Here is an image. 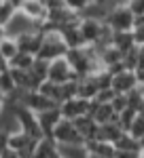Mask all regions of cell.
I'll use <instances>...</instances> for the list:
<instances>
[{
  "label": "cell",
  "mask_w": 144,
  "mask_h": 158,
  "mask_svg": "<svg viewBox=\"0 0 144 158\" xmlns=\"http://www.w3.org/2000/svg\"><path fill=\"white\" fill-rule=\"evenodd\" d=\"M127 103H129V108L136 110V112H140L144 106V89L142 86H138V89H133L132 93H127Z\"/></svg>",
  "instance_id": "obj_27"
},
{
  "label": "cell",
  "mask_w": 144,
  "mask_h": 158,
  "mask_svg": "<svg viewBox=\"0 0 144 158\" xmlns=\"http://www.w3.org/2000/svg\"><path fill=\"white\" fill-rule=\"evenodd\" d=\"M79 30H81V36L85 40V47H93L104 32V23L96 21V19H81Z\"/></svg>",
  "instance_id": "obj_11"
},
{
  "label": "cell",
  "mask_w": 144,
  "mask_h": 158,
  "mask_svg": "<svg viewBox=\"0 0 144 158\" xmlns=\"http://www.w3.org/2000/svg\"><path fill=\"white\" fill-rule=\"evenodd\" d=\"M4 97H7V95H4V93L0 91V116L4 114Z\"/></svg>",
  "instance_id": "obj_46"
},
{
  "label": "cell",
  "mask_w": 144,
  "mask_h": 158,
  "mask_svg": "<svg viewBox=\"0 0 144 158\" xmlns=\"http://www.w3.org/2000/svg\"><path fill=\"white\" fill-rule=\"evenodd\" d=\"M64 2H66V9L72 11V13H76V15H81V13L91 4L89 0H64Z\"/></svg>",
  "instance_id": "obj_35"
},
{
  "label": "cell",
  "mask_w": 144,
  "mask_h": 158,
  "mask_svg": "<svg viewBox=\"0 0 144 158\" xmlns=\"http://www.w3.org/2000/svg\"><path fill=\"white\" fill-rule=\"evenodd\" d=\"M19 11L24 13L25 17H30L34 23L43 25L45 21H47V6H45V2L43 0H24V4H21V9Z\"/></svg>",
  "instance_id": "obj_12"
},
{
  "label": "cell",
  "mask_w": 144,
  "mask_h": 158,
  "mask_svg": "<svg viewBox=\"0 0 144 158\" xmlns=\"http://www.w3.org/2000/svg\"><path fill=\"white\" fill-rule=\"evenodd\" d=\"M136 116H138V112H136V110H132V108H127L125 112H121V114H119L117 124H119L121 129L127 133V131H129V127L133 124V120H136Z\"/></svg>",
  "instance_id": "obj_28"
},
{
  "label": "cell",
  "mask_w": 144,
  "mask_h": 158,
  "mask_svg": "<svg viewBox=\"0 0 144 158\" xmlns=\"http://www.w3.org/2000/svg\"><path fill=\"white\" fill-rule=\"evenodd\" d=\"M15 89H17V85H15V80H13L11 70H7V72L0 74V91H2L4 95H9V93H13Z\"/></svg>",
  "instance_id": "obj_31"
},
{
  "label": "cell",
  "mask_w": 144,
  "mask_h": 158,
  "mask_svg": "<svg viewBox=\"0 0 144 158\" xmlns=\"http://www.w3.org/2000/svg\"><path fill=\"white\" fill-rule=\"evenodd\" d=\"M140 143H142V148H144V139H142V141H140Z\"/></svg>",
  "instance_id": "obj_53"
},
{
  "label": "cell",
  "mask_w": 144,
  "mask_h": 158,
  "mask_svg": "<svg viewBox=\"0 0 144 158\" xmlns=\"http://www.w3.org/2000/svg\"><path fill=\"white\" fill-rule=\"evenodd\" d=\"M7 38V30H4V25H0V42Z\"/></svg>",
  "instance_id": "obj_48"
},
{
  "label": "cell",
  "mask_w": 144,
  "mask_h": 158,
  "mask_svg": "<svg viewBox=\"0 0 144 158\" xmlns=\"http://www.w3.org/2000/svg\"><path fill=\"white\" fill-rule=\"evenodd\" d=\"M7 70H9V61L0 55V72H7Z\"/></svg>",
  "instance_id": "obj_45"
},
{
  "label": "cell",
  "mask_w": 144,
  "mask_h": 158,
  "mask_svg": "<svg viewBox=\"0 0 144 158\" xmlns=\"http://www.w3.org/2000/svg\"><path fill=\"white\" fill-rule=\"evenodd\" d=\"M127 6L132 9V13L136 15V17H142L144 15V0H129Z\"/></svg>",
  "instance_id": "obj_38"
},
{
  "label": "cell",
  "mask_w": 144,
  "mask_h": 158,
  "mask_svg": "<svg viewBox=\"0 0 144 158\" xmlns=\"http://www.w3.org/2000/svg\"><path fill=\"white\" fill-rule=\"evenodd\" d=\"M117 97V93L112 91V89H106V91H100L97 93V97L93 99L96 103H112V99Z\"/></svg>",
  "instance_id": "obj_37"
},
{
  "label": "cell",
  "mask_w": 144,
  "mask_h": 158,
  "mask_svg": "<svg viewBox=\"0 0 144 158\" xmlns=\"http://www.w3.org/2000/svg\"><path fill=\"white\" fill-rule=\"evenodd\" d=\"M7 2H11V4L15 6V9H17V11H19V9H21V4H24V0H7Z\"/></svg>",
  "instance_id": "obj_47"
},
{
  "label": "cell",
  "mask_w": 144,
  "mask_h": 158,
  "mask_svg": "<svg viewBox=\"0 0 144 158\" xmlns=\"http://www.w3.org/2000/svg\"><path fill=\"white\" fill-rule=\"evenodd\" d=\"M51 82H55V85H66V82H70V80H81L74 70L70 68V63L66 57H61V59H55L49 63V78Z\"/></svg>",
  "instance_id": "obj_5"
},
{
  "label": "cell",
  "mask_w": 144,
  "mask_h": 158,
  "mask_svg": "<svg viewBox=\"0 0 144 158\" xmlns=\"http://www.w3.org/2000/svg\"><path fill=\"white\" fill-rule=\"evenodd\" d=\"M0 158H21V156H19L17 152H13L11 148H9V150H7V152H4V154H2V156H0Z\"/></svg>",
  "instance_id": "obj_44"
},
{
  "label": "cell",
  "mask_w": 144,
  "mask_h": 158,
  "mask_svg": "<svg viewBox=\"0 0 144 158\" xmlns=\"http://www.w3.org/2000/svg\"><path fill=\"white\" fill-rule=\"evenodd\" d=\"M15 40H17L19 53H28V55L36 57V55L40 53V47H43L45 34H43L40 30H36V32H28V34H24V36H19V38H15Z\"/></svg>",
  "instance_id": "obj_9"
},
{
  "label": "cell",
  "mask_w": 144,
  "mask_h": 158,
  "mask_svg": "<svg viewBox=\"0 0 144 158\" xmlns=\"http://www.w3.org/2000/svg\"><path fill=\"white\" fill-rule=\"evenodd\" d=\"M140 158H144V148H142V150H140Z\"/></svg>",
  "instance_id": "obj_50"
},
{
  "label": "cell",
  "mask_w": 144,
  "mask_h": 158,
  "mask_svg": "<svg viewBox=\"0 0 144 158\" xmlns=\"http://www.w3.org/2000/svg\"><path fill=\"white\" fill-rule=\"evenodd\" d=\"M61 120H64V116H61V112H60V106L53 108V110H47V112H43V114H38V124H40L45 137H51L53 131H55V127H57Z\"/></svg>",
  "instance_id": "obj_14"
},
{
  "label": "cell",
  "mask_w": 144,
  "mask_h": 158,
  "mask_svg": "<svg viewBox=\"0 0 144 158\" xmlns=\"http://www.w3.org/2000/svg\"><path fill=\"white\" fill-rule=\"evenodd\" d=\"M110 106H112V110H115L117 114L125 112V110L129 108V103H127V95H119V93H117V97L112 99V103H110Z\"/></svg>",
  "instance_id": "obj_36"
},
{
  "label": "cell",
  "mask_w": 144,
  "mask_h": 158,
  "mask_svg": "<svg viewBox=\"0 0 144 158\" xmlns=\"http://www.w3.org/2000/svg\"><path fill=\"white\" fill-rule=\"evenodd\" d=\"M115 158H140V152H125V150H117Z\"/></svg>",
  "instance_id": "obj_41"
},
{
  "label": "cell",
  "mask_w": 144,
  "mask_h": 158,
  "mask_svg": "<svg viewBox=\"0 0 144 158\" xmlns=\"http://www.w3.org/2000/svg\"><path fill=\"white\" fill-rule=\"evenodd\" d=\"M74 122V127H76V131L81 133V137H83L85 141H91V139H96V135H97V124L91 116H81V118H76V120H72Z\"/></svg>",
  "instance_id": "obj_19"
},
{
  "label": "cell",
  "mask_w": 144,
  "mask_h": 158,
  "mask_svg": "<svg viewBox=\"0 0 144 158\" xmlns=\"http://www.w3.org/2000/svg\"><path fill=\"white\" fill-rule=\"evenodd\" d=\"M68 47L64 42L60 32H47L45 34V40H43V47H40V53L36 55L38 59H45V61H55L61 59L68 55Z\"/></svg>",
  "instance_id": "obj_2"
},
{
  "label": "cell",
  "mask_w": 144,
  "mask_h": 158,
  "mask_svg": "<svg viewBox=\"0 0 144 158\" xmlns=\"http://www.w3.org/2000/svg\"><path fill=\"white\" fill-rule=\"evenodd\" d=\"M0 55L4 57L7 61H11V59H15L17 55H19V47H17V40L15 38H4L2 42H0Z\"/></svg>",
  "instance_id": "obj_25"
},
{
  "label": "cell",
  "mask_w": 144,
  "mask_h": 158,
  "mask_svg": "<svg viewBox=\"0 0 144 158\" xmlns=\"http://www.w3.org/2000/svg\"><path fill=\"white\" fill-rule=\"evenodd\" d=\"M34 158H61L60 154V143L53 137H43L36 146Z\"/></svg>",
  "instance_id": "obj_16"
},
{
  "label": "cell",
  "mask_w": 144,
  "mask_h": 158,
  "mask_svg": "<svg viewBox=\"0 0 144 158\" xmlns=\"http://www.w3.org/2000/svg\"><path fill=\"white\" fill-rule=\"evenodd\" d=\"M36 57H32V55H28V53H19L15 59L9 61V68H13V70H24V72H30L32 70V65H34Z\"/></svg>",
  "instance_id": "obj_24"
},
{
  "label": "cell",
  "mask_w": 144,
  "mask_h": 158,
  "mask_svg": "<svg viewBox=\"0 0 144 158\" xmlns=\"http://www.w3.org/2000/svg\"><path fill=\"white\" fill-rule=\"evenodd\" d=\"M87 158H104V156H97V154H89Z\"/></svg>",
  "instance_id": "obj_49"
},
{
  "label": "cell",
  "mask_w": 144,
  "mask_h": 158,
  "mask_svg": "<svg viewBox=\"0 0 144 158\" xmlns=\"http://www.w3.org/2000/svg\"><path fill=\"white\" fill-rule=\"evenodd\" d=\"M144 68V47H138V70Z\"/></svg>",
  "instance_id": "obj_42"
},
{
  "label": "cell",
  "mask_w": 144,
  "mask_h": 158,
  "mask_svg": "<svg viewBox=\"0 0 144 158\" xmlns=\"http://www.w3.org/2000/svg\"><path fill=\"white\" fill-rule=\"evenodd\" d=\"M36 146H38V141L32 139L30 135H25L24 131H15L9 135V148L13 152H17L21 158H34Z\"/></svg>",
  "instance_id": "obj_6"
},
{
  "label": "cell",
  "mask_w": 144,
  "mask_h": 158,
  "mask_svg": "<svg viewBox=\"0 0 144 158\" xmlns=\"http://www.w3.org/2000/svg\"><path fill=\"white\" fill-rule=\"evenodd\" d=\"M133 89H138L136 72L125 70V72L112 76V91H115V93H119V95H127V93H132Z\"/></svg>",
  "instance_id": "obj_13"
},
{
  "label": "cell",
  "mask_w": 144,
  "mask_h": 158,
  "mask_svg": "<svg viewBox=\"0 0 144 158\" xmlns=\"http://www.w3.org/2000/svg\"><path fill=\"white\" fill-rule=\"evenodd\" d=\"M0 74H2V72H0Z\"/></svg>",
  "instance_id": "obj_55"
},
{
  "label": "cell",
  "mask_w": 144,
  "mask_h": 158,
  "mask_svg": "<svg viewBox=\"0 0 144 158\" xmlns=\"http://www.w3.org/2000/svg\"><path fill=\"white\" fill-rule=\"evenodd\" d=\"M15 13H17V9L13 6L11 2H7V0H4V2H2V6H0V25H4V27H7V23L15 17Z\"/></svg>",
  "instance_id": "obj_32"
},
{
  "label": "cell",
  "mask_w": 144,
  "mask_h": 158,
  "mask_svg": "<svg viewBox=\"0 0 144 158\" xmlns=\"http://www.w3.org/2000/svg\"><path fill=\"white\" fill-rule=\"evenodd\" d=\"M140 114H144V106H142V110H140Z\"/></svg>",
  "instance_id": "obj_52"
},
{
  "label": "cell",
  "mask_w": 144,
  "mask_h": 158,
  "mask_svg": "<svg viewBox=\"0 0 144 158\" xmlns=\"http://www.w3.org/2000/svg\"><path fill=\"white\" fill-rule=\"evenodd\" d=\"M133 40L138 47H144V15L136 17V25H133Z\"/></svg>",
  "instance_id": "obj_34"
},
{
  "label": "cell",
  "mask_w": 144,
  "mask_h": 158,
  "mask_svg": "<svg viewBox=\"0 0 144 158\" xmlns=\"http://www.w3.org/2000/svg\"><path fill=\"white\" fill-rule=\"evenodd\" d=\"M104 23H106L112 32H133L136 15L132 13V9H129L127 4H125V6H115L112 11L108 13Z\"/></svg>",
  "instance_id": "obj_3"
},
{
  "label": "cell",
  "mask_w": 144,
  "mask_h": 158,
  "mask_svg": "<svg viewBox=\"0 0 144 158\" xmlns=\"http://www.w3.org/2000/svg\"><path fill=\"white\" fill-rule=\"evenodd\" d=\"M136 78H138V86H142V89H144V68L136 70Z\"/></svg>",
  "instance_id": "obj_43"
},
{
  "label": "cell",
  "mask_w": 144,
  "mask_h": 158,
  "mask_svg": "<svg viewBox=\"0 0 144 158\" xmlns=\"http://www.w3.org/2000/svg\"><path fill=\"white\" fill-rule=\"evenodd\" d=\"M97 93H100V89H97L93 76H87V78H81V80H79V97L81 99L93 101V99L97 97Z\"/></svg>",
  "instance_id": "obj_21"
},
{
  "label": "cell",
  "mask_w": 144,
  "mask_h": 158,
  "mask_svg": "<svg viewBox=\"0 0 144 158\" xmlns=\"http://www.w3.org/2000/svg\"><path fill=\"white\" fill-rule=\"evenodd\" d=\"M97 124H108V122H117L119 118V114L112 110L110 103H96L93 101V106H91V114H89Z\"/></svg>",
  "instance_id": "obj_15"
},
{
  "label": "cell",
  "mask_w": 144,
  "mask_h": 158,
  "mask_svg": "<svg viewBox=\"0 0 144 158\" xmlns=\"http://www.w3.org/2000/svg\"><path fill=\"white\" fill-rule=\"evenodd\" d=\"M9 135H11L9 131H2L0 129V156L9 150Z\"/></svg>",
  "instance_id": "obj_40"
},
{
  "label": "cell",
  "mask_w": 144,
  "mask_h": 158,
  "mask_svg": "<svg viewBox=\"0 0 144 158\" xmlns=\"http://www.w3.org/2000/svg\"><path fill=\"white\" fill-rule=\"evenodd\" d=\"M7 112H11L15 114V118H17V124H19V131H24L25 135H30L32 139L36 141H40L45 135H43V129H40V124H38V116H36L32 110H28L24 103H19V106H15V108L7 110Z\"/></svg>",
  "instance_id": "obj_1"
},
{
  "label": "cell",
  "mask_w": 144,
  "mask_h": 158,
  "mask_svg": "<svg viewBox=\"0 0 144 158\" xmlns=\"http://www.w3.org/2000/svg\"><path fill=\"white\" fill-rule=\"evenodd\" d=\"M4 30H7V36H9V38H19V36H24V34H28V32H36V30H40V25L34 23L30 17H25L21 11H17V13H15V17L7 23Z\"/></svg>",
  "instance_id": "obj_8"
},
{
  "label": "cell",
  "mask_w": 144,
  "mask_h": 158,
  "mask_svg": "<svg viewBox=\"0 0 144 158\" xmlns=\"http://www.w3.org/2000/svg\"><path fill=\"white\" fill-rule=\"evenodd\" d=\"M123 133H125V131L121 129L117 122H108V124H100V127H97L96 139L97 141H106V143H112V146H115Z\"/></svg>",
  "instance_id": "obj_17"
},
{
  "label": "cell",
  "mask_w": 144,
  "mask_h": 158,
  "mask_svg": "<svg viewBox=\"0 0 144 158\" xmlns=\"http://www.w3.org/2000/svg\"><path fill=\"white\" fill-rule=\"evenodd\" d=\"M91 106H93V101L74 97V99L64 101L60 106V112H61V116H64L66 120H76V118H81V116H89V114H91Z\"/></svg>",
  "instance_id": "obj_7"
},
{
  "label": "cell",
  "mask_w": 144,
  "mask_h": 158,
  "mask_svg": "<svg viewBox=\"0 0 144 158\" xmlns=\"http://www.w3.org/2000/svg\"><path fill=\"white\" fill-rule=\"evenodd\" d=\"M89 2H102V0H89Z\"/></svg>",
  "instance_id": "obj_51"
},
{
  "label": "cell",
  "mask_w": 144,
  "mask_h": 158,
  "mask_svg": "<svg viewBox=\"0 0 144 158\" xmlns=\"http://www.w3.org/2000/svg\"><path fill=\"white\" fill-rule=\"evenodd\" d=\"M127 133L132 135L136 141H142V139H144V114L138 112V116H136V120H133V124L129 127Z\"/></svg>",
  "instance_id": "obj_30"
},
{
  "label": "cell",
  "mask_w": 144,
  "mask_h": 158,
  "mask_svg": "<svg viewBox=\"0 0 144 158\" xmlns=\"http://www.w3.org/2000/svg\"><path fill=\"white\" fill-rule=\"evenodd\" d=\"M123 65H125V70H129V72H136L138 70V47L132 51H127L125 55H123Z\"/></svg>",
  "instance_id": "obj_33"
},
{
  "label": "cell",
  "mask_w": 144,
  "mask_h": 158,
  "mask_svg": "<svg viewBox=\"0 0 144 158\" xmlns=\"http://www.w3.org/2000/svg\"><path fill=\"white\" fill-rule=\"evenodd\" d=\"M115 148H117V150H125V152H140V150H142V143L136 141L129 133H123L119 137V141L115 143Z\"/></svg>",
  "instance_id": "obj_26"
},
{
  "label": "cell",
  "mask_w": 144,
  "mask_h": 158,
  "mask_svg": "<svg viewBox=\"0 0 144 158\" xmlns=\"http://www.w3.org/2000/svg\"><path fill=\"white\" fill-rule=\"evenodd\" d=\"M81 23V21H79ZM79 23H72V25H66L64 30H61L60 34L64 38V42H66V47L68 49H83L85 47V40L81 36V30H79Z\"/></svg>",
  "instance_id": "obj_18"
},
{
  "label": "cell",
  "mask_w": 144,
  "mask_h": 158,
  "mask_svg": "<svg viewBox=\"0 0 144 158\" xmlns=\"http://www.w3.org/2000/svg\"><path fill=\"white\" fill-rule=\"evenodd\" d=\"M85 150H87L89 154H97V156H104V158H115V154H117V148L112 146V143L97 141V139L85 141Z\"/></svg>",
  "instance_id": "obj_20"
},
{
  "label": "cell",
  "mask_w": 144,
  "mask_h": 158,
  "mask_svg": "<svg viewBox=\"0 0 144 158\" xmlns=\"http://www.w3.org/2000/svg\"><path fill=\"white\" fill-rule=\"evenodd\" d=\"M100 61H102L104 70H110V68L123 63V53H121L117 47H108V49L100 51Z\"/></svg>",
  "instance_id": "obj_23"
},
{
  "label": "cell",
  "mask_w": 144,
  "mask_h": 158,
  "mask_svg": "<svg viewBox=\"0 0 144 158\" xmlns=\"http://www.w3.org/2000/svg\"><path fill=\"white\" fill-rule=\"evenodd\" d=\"M112 47H117L123 55H125L127 51L136 49L138 44H136V40H133V32H115V36H112Z\"/></svg>",
  "instance_id": "obj_22"
},
{
  "label": "cell",
  "mask_w": 144,
  "mask_h": 158,
  "mask_svg": "<svg viewBox=\"0 0 144 158\" xmlns=\"http://www.w3.org/2000/svg\"><path fill=\"white\" fill-rule=\"evenodd\" d=\"M49 63H51V61H45V59H38V57H36V61H34V65H32L30 72L34 74L38 80L45 82V80L49 78Z\"/></svg>",
  "instance_id": "obj_29"
},
{
  "label": "cell",
  "mask_w": 144,
  "mask_h": 158,
  "mask_svg": "<svg viewBox=\"0 0 144 158\" xmlns=\"http://www.w3.org/2000/svg\"><path fill=\"white\" fill-rule=\"evenodd\" d=\"M24 106L28 110H32L36 116L43 114V112H47V110L57 108V103H55L53 99L45 97V95L38 93V91H30V93H25V95H24Z\"/></svg>",
  "instance_id": "obj_10"
},
{
  "label": "cell",
  "mask_w": 144,
  "mask_h": 158,
  "mask_svg": "<svg viewBox=\"0 0 144 158\" xmlns=\"http://www.w3.org/2000/svg\"><path fill=\"white\" fill-rule=\"evenodd\" d=\"M2 2H4V0H0V6H2Z\"/></svg>",
  "instance_id": "obj_54"
},
{
  "label": "cell",
  "mask_w": 144,
  "mask_h": 158,
  "mask_svg": "<svg viewBox=\"0 0 144 158\" xmlns=\"http://www.w3.org/2000/svg\"><path fill=\"white\" fill-rule=\"evenodd\" d=\"M60 146H85V139L81 137V133L76 131V127H74V122L72 120H64L55 127V131L51 135Z\"/></svg>",
  "instance_id": "obj_4"
},
{
  "label": "cell",
  "mask_w": 144,
  "mask_h": 158,
  "mask_svg": "<svg viewBox=\"0 0 144 158\" xmlns=\"http://www.w3.org/2000/svg\"><path fill=\"white\" fill-rule=\"evenodd\" d=\"M47 11H57V9H66V2L64 0H43Z\"/></svg>",
  "instance_id": "obj_39"
}]
</instances>
